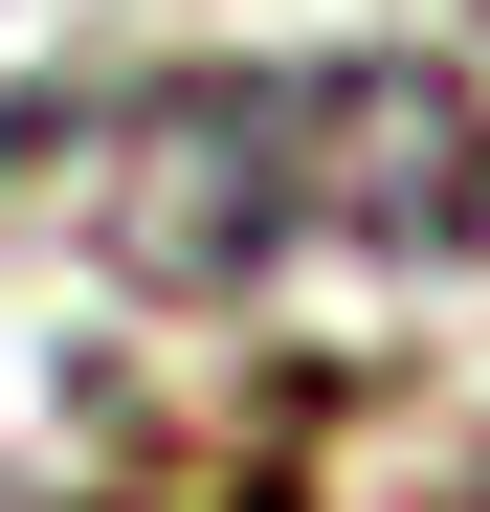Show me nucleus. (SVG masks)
I'll return each instance as SVG.
<instances>
[{"label":"nucleus","mask_w":490,"mask_h":512,"mask_svg":"<svg viewBox=\"0 0 490 512\" xmlns=\"http://www.w3.org/2000/svg\"><path fill=\"white\" fill-rule=\"evenodd\" d=\"M446 512H490V468H468V490H446Z\"/></svg>","instance_id":"obj_2"},{"label":"nucleus","mask_w":490,"mask_h":512,"mask_svg":"<svg viewBox=\"0 0 490 512\" xmlns=\"http://www.w3.org/2000/svg\"><path fill=\"white\" fill-rule=\"evenodd\" d=\"M90 245L134 290H268V268H490V90L468 67H201L134 90L90 156Z\"/></svg>","instance_id":"obj_1"}]
</instances>
